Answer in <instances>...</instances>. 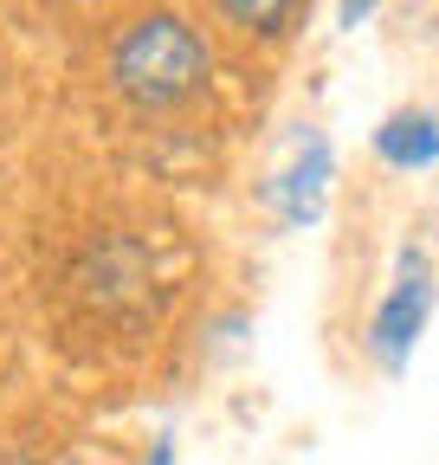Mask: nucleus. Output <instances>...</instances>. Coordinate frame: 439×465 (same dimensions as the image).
<instances>
[{
  "label": "nucleus",
  "instance_id": "f257e3e1",
  "mask_svg": "<svg viewBox=\"0 0 439 465\" xmlns=\"http://www.w3.org/2000/svg\"><path fill=\"white\" fill-rule=\"evenodd\" d=\"M103 91L142 130H188L220 97V58L181 7H142L103 45Z\"/></svg>",
  "mask_w": 439,
  "mask_h": 465
},
{
  "label": "nucleus",
  "instance_id": "f03ea898",
  "mask_svg": "<svg viewBox=\"0 0 439 465\" xmlns=\"http://www.w3.org/2000/svg\"><path fill=\"white\" fill-rule=\"evenodd\" d=\"M169 259L155 252L149 232L136 226H103L78 246L72 272H65V291H72V311L91 317L97 330L123 336V330H142L161 317L169 304Z\"/></svg>",
  "mask_w": 439,
  "mask_h": 465
},
{
  "label": "nucleus",
  "instance_id": "7ed1b4c3",
  "mask_svg": "<svg viewBox=\"0 0 439 465\" xmlns=\"http://www.w3.org/2000/svg\"><path fill=\"white\" fill-rule=\"evenodd\" d=\"M433 311H439V252L420 232H407L388 259V284H381L375 317H368V356H375L381 375H401L414 362Z\"/></svg>",
  "mask_w": 439,
  "mask_h": 465
},
{
  "label": "nucleus",
  "instance_id": "20e7f679",
  "mask_svg": "<svg viewBox=\"0 0 439 465\" xmlns=\"http://www.w3.org/2000/svg\"><path fill=\"white\" fill-rule=\"evenodd\" d=\"M329 182H337V149H329V136L298 130L291 136V162H278V174H271V188H265L278 226H291V232L317 226L323 207H329Z\"/></svg>",
  "mask_w": 439,
  "mask_h": 465
},
{
  "label": "nucleus",
  "instance_id": "39448f33",
  "mask_svg": "<svg viewBox=\"0 0 439 465\" xmlns=\"http://www.w3.org/2000/svg\"><path fill=\"white\" fill-rule=\"evenodd\" d=\"M200 7H207V26L227 33L233 45H246V52H285L304 33L310 0H200Z\"/></svg>",
  "mask_w": 439,
  "mask_h": 465
},
{
  "label": "nucleus",
  "instance_id": "423d86ee",
  "mask_svg": "<svg viewBox=\"0 0 439 465\" xmlns=\"http://www.w3.org/2000/svg\"><path fill=\"white\" fill-rule=\"evenodd\" d=\"M368 149H375L381 168H395V174H420V168H433V162H439V110H426V104H401V110H388V116L375 124Z\"/></svg>",
  "mask_w": 439,
  "mask_h": 465
},
{
  "label": "nucleus",
  "instance_id": "0eeeda50",
  "mask_svg": "<svg viewBox=\"0 0 439 465\" xmlns=\"http://www.w3.org/2000/svg\"><path fill=\"white\" fill-rule=\"evenodd\" d=\"M368 14H381V0H337V26H343V33L368 26Z\"/></svg>",
  "mask_w": 439,
  "mask_h": 465
},
{
  "label": "nucleus",
  "instance_id": "6e6552de",
  "mask_svg": "<svg viewBox=\"0 0 439 465\" xmlns=\"http://www.w3.org/2000/svg\"><path fill=\"white\" fill-rule=\"evenodd\" d=\"M0 465H39L33 452H0Z\"/></svg>",
  "mask_w": 439,
  "mask_h": 465
},
{
  "label": "nucleus",
  "instance_id": "1a4fd4ad",
  "mask_svg": "<svg viewBox=\"0 0 439 465\" xmlns=\"http://www.w3.org/2000/svg\"><path fill=\"white\" fill-rule=\"evenodd\" d=\"M45 7H103V0H45Z\"/></svg>",
  "mask_w": 439,
  "mask_h": 465
}]
</instances>
